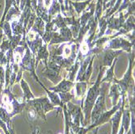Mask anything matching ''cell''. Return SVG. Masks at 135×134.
Wrapping results in <instances>:
<instances>
[{
	"label": "cell",
	"mask_w": 135,
	"mask_h": 134,
	"mask_svg": "<svg viewBox=\"0 0 135 134\" xmlns=\"http://www.w3.org/2000/svg\"><path fill=\"white\" fill-rule=\"evenodd\" d=\"M105 70V67L100 66V71L98 74V77L95 83L89 88L86 99L84 100V104L83 105L82 108L83 109V114H84V119L83 127H86L88 125V122L90 121L91 118V112L92 110V107L94 106L95 102L96 101L98 96L100 92V85H101V79L104 75V71Z\"/></svg>",
	"instance_id": "6da1fadb"
},
{
	"label": "cell",
	"mask_w": 135,
	"mask_h": 134,
	"mask_svg": "<svg viewBox=\"0 0 135 134\" xmlns=\"http://www.w3.org/2000/svg\"><path fill=\"white\" fill-rule=\"evenodd\" d=\"M0 105L10 113L11 117H13L16 114L22 112L26 107V103H20L11 93V87H8L2 91L0 96Z\"/></svg>",
	"instance_id": "7a4b0ae2"
},
{
	"label": "cell",
	"mask_w": 135,
	"mask_h": 134,
	"mask_svg": "<svg viewBox=\"0 0 135 134\" xmlns=\"http://www.w3.org/2000/svg\"><path fill=\"white\" fill-rule=\"evenodd\" d=\"M26 106H30L32 107L34 110L36 111V114L38 116H40L41 119H43L45 121H46V116L45 114L49 112L52 110H57L58 112L62 111V107H57L54 106L50 100H49L47 96L45 97H41V98L36 99L34 98L33 100H31L26 103Z\"/></svg>",
	"instance_id": "3957f363"
},
{
	"label": "cell",
	"mask_w": 135,
	"mask_h": 134,
	"mask_svg": "<svg viewBox=\"0 0 135 134\" xmlns=\"http://www.w3.org/2000/svg\"><path fill=\"white\" fill-rule=\"evenodd\" d=\"M134 66V54L131 53L129 57V68L125 74L122 79L118 80L115 77L112 82L117 83L121 92V95H126V92L129 89H134V80L133 78V69Z\"/></svg>",
	"instance_id": "277c9868"
},
{
	"label": "cell",
	"mask_w": 135,
	"mask_h": 134,
	"mask_svg": "<svg viewBox=\"0 0 135 134\" xmlns=\"http://www.w3.org/2000/svg\"><path fill=\"white\" fill-rule=\"evenodd\" d=\"M102 87H100V92L98 96L96 101L94 103L92 107V110L91 112V124L99 118V116L104 112L107 111V108L105 106V95L108 90V87L110 85V82H103L101 83Z\"/></svg>",
	"instance_id": "5b68a950"
},
{
	"label": "cell",
	"mask_w": 135,
	"mask_h": 134,
	"mask_svg": "<svg viewBox=\"0 0 135 134\" xmlns=\"http://www.w3.org/2000/svg\"><path fill=\"white\" fill-rule=\"evenodd\" d=\"M61 70H62V67L52 62V61L49 60L47 66L42 71V73L43 75L45 76L48 79H50L53 83L57 84L62 80V77L60 75Z\"/></svg>",
	"instance_id": "8992f818"
},
{
	"label": "cell",
	"mask_w": 135,
	"mask_h": 134,
	"mask_svg": "<svg viewBox=\"0 0 135 134\" xmlns=\"http://www.w3.org/2000/svg\"><path fill=\"white\" fill-rule=\"evenodd\" d=\"M121 103H122V100H119V101L117 102V103L115 105V106H113V108L111 109V110H109V111H106L104 112H103L100 116L99 118H98L94 123H92L88 128V131L94 128H96V127H99L100 125L108 122V121L111 119V117L113 116V115L118 110V109L121 106Z\"/></svg>",
	"instance_id": "52a82bcc"
},
{
	"label": "cell",
	"mask_w": 135,
	"mask_h": 134,
	"mask_svg": "<svg viewBox=\"0 0 135 134\" xmlns=\"http://www.w3.org/2000/svg\"><path fill=\"white\" fill-rule=\"evenodd\" d=\"M133 42H129L122 38H117L112 41L106 46V49H118V48H122V50H125L128 53H130L131 48L133 46Z\"/></svg>",
	"instance_id": "ba28073f"
},
{
	"label": "cell",
	"mask_w": 135,
	"mask_h": 134,
	"mask_svg": "<svg viewBox=\"0 0 135 134\" xmlns=\"http://www.w3.org/2000/svg\"><path fill=\"white\" fill-rule=\"evenodd\" d=\"M74 86H75V82H74L69 79H62L57 84V86L50 87L48 90L55 93H65L69 92Z\"/></svg>",
	"instance_id": "9c48e42d"
},
{
	"label": "cell",
	"mask_w": 135,
	"mask_h": 134,
	"mask_svg": "<svg viewBox=\"0 0 135 134\" xmlns=\"http://www.w3.org/2000/svg\"><path fill=\"white\" fill-rule=\"evenodd\" d=\"M36 58L35 60V67L36 68L38 66V63L41 60L44 61V63H45V66H47L48 63V61H49V57H50V53H49L48 49H47V47H46V44H41L39 48L37 51L36 53Z\"/></svg>",
	"instance_id": "30bf717a"
},
{
	"label": "cell",
	"mask_w": 135,
	"mask_h": 134,
	"mask_svg": "<svg viewBox=\"0 0 135 134\" xmlns=\"http://www.w3.org/2000/svg\"><path fill=\"white\" fill-rule=\"evenodd\" d=\"M122 53V50H113V49H106L104 52V59H103V64L102 66L107 67V66H111L113 64L114 59L120 55Z\"/></svg>",
	"instance_id": "8fae6325"
},
{
	"label": "cell",
	"mask_w": 135,
	"mask_h": 134,
	"mask_svg": "<svg viewBox=\"0 0 135 134\" xmlns=\"http://www.w3.org/2000/svg\"><path fill=\"white\" fill-rule=\"evenodd\" d=\"M20 87H21V89L23 91V100L22 102L23 103H27L28 101L31 100H33L35 98L34 95L32 93L29 87L28 83L26 82V81L24 80L23 78H21L20 79Z\"/></svg>",
	"instance_id": "7c38bea8"
},
{
	"label": "cell",
	"mask_w": 135,
	"mask_h": 134,
	"mask_svg": "<svg viewBox=\"0 0 135 134\" xmlns=\"http://www.w3.org/2000/svg\"><path fill=\"white\" fill-rule=\"evenodd\" d=\"M108 96L111 98L112 100V105L115 106L117 102L119 101L120 97H121V92L119 88V86L117 83H114L110 87V91H109V95Z\"/></svg>",
	"instance_id": "4fadbf2b"
},
{
	"label": "cell",
	"mask_w": 135,
	"mask_h": 134,
	"mask_svg": "<svg viewBox=\"0 0 135 134\" xmlns=\"http://www.w3.org/2000/svg\"><path fill=\"white\" fill-rule=\"evenodd\" d=\"M75 91L76 93V98H82L84 96L88 90V82H77L75 83Z\"/></svg>",
	"instance_id": "5bb4252c"
},
{
	"label": "cell",
	"mask_w": 135,
	"mask_h": 134,
	"mask_svg": "<svg viewBox=\"0 0 135 134\" xmlns=\"http://www.w3.org/2000/svg\"><path fill=\"white\" fill-rule=\"evenodd\" d=\"M121 120L122 124L121 125L124 128L125 132H128L130 127V120H131V116H130V110L129 109H123L122 112V116H121Z\"/></svg>",
	"instance_id": "9a60e30c"
},
{
	"label": "cell",
	"mask_w": 135,
	"mask_h": 134,
	"mask_svg": "<svg viewBox=\"0 0 135 134\" xmlns=\"http://www.w3.org/2000/svg\"><path fill=\"white\" fill-rule=\"evenodd\" d=\"M117 63V59H114V62L111 65V66H109V68L107 70L105 76L101 79V83L103 82H110L111 83L114 78V67Z\"/></svg>",
	"instance_id": "2e32d148"
},
{
	"label": "cell",
	"mask_w": 135,
	"mask_h": 134,
	"mask_svg": "<svg viewBox=\"0 0 135 134\" xmlns=\"http://www.w3.org/2000/svg\"><path fill=\"white\" fill-rule=\"evenodd\" d=\"M94 58H95V55H93L91 57V59L90 61V62L86 69L84 74L83 75V77L81 78L80 81L79 82H88L90 78H91V73H92V64H93V61H94Z\"/></svg>",
	"instance_id": "e0dca14e"
},
{
	"label": "cell",
	"mask_w": 135,
	"mask_h": 134,
	"mask_svg": "<svg viewBox=\"0 0 135 134\" xmlns=\"http://www.w3.org/2000/svg\"><path fill=\"white\" fill-rule=\"evenodd\" d=\"M12 6H14L17 9H20L16 4V0H5V9H4V12H3V16L1 20H0V24H3V23L5 21L7 12L11 9V7H12Z\"/></svg>",
	"instance_id": "ac0fdd59"
},
{
	"label": "cell",
	"mask_w": 135,
	"mask_h": 134,
	"mask_svg": "<svg viewBox=\"0 0 135 134\" xmlns=\"http://www.w3.org/2000/svg\"><path fill=\"white\" fill-rule=\"evenodd\" d=\"M45 92L47 93V97L49 98V100H50V102L54 105V106H61V100H60V97L58 95V94L55 93V92H53V91H49L47 88L45 90Z\"/></svg>",
	"instance_id": "d6986e66"
},
{
	"label": "cell",
	"mask_w": 135,
	"mask_h": 134,
	"mask_svg": "<svg viewBox=\"0 0 135 134\" xmlns=\"http://www.w3.org/2000/svg\"><path fill=\"white\" fill-rule=\"evenodd\" d=\"M11 118V116L10 113L6 110L4 107H0V119H1L3 121H4V122L6 123L7 128L12 126Z\"/></svg>",
	"instance_id": "ffe728a7"
},
{
	"label": "cell",
	"mask_w": 135,
	"mask_h": 134,
	"mask_svg": "<svg viewBox=\"0 0 135 134\" xmlns=\"http://www.w3.org/2000/svg\"><path fill=\"white\" fill-rule=\"evenodd\" d=\"M58 95L60 97V100H61V107H62V105L66 104L68 102H70L71 100H73L75 98V94H72L69 92H65V93H58Z\"/></svg>",
	"instance_id": "44dd1931"
},
{
	"label": "cell",
	"mask_w": 135,
	"mask_h": 134,
	"mask_svg": "<svg viewBox=\"0 0 135 134\" xmlns=\"http://www.w3.org/2000/svg\"><path fill=\"white\" fill-rule=\"evenodd\" d=\"M90 2H91V0H88V1H86L83 3H72V4L75 6V11H77V13L80 14L82 11L84 10V8L89 4Z\"/></svg>",
	"instance_id": "7402d4cb"
},
{
	"label": "cell",
	"mask_w": 135,
	"mask_h": 134,
	"mask_svg": "<svg viewBox=\"0 0 135 134\" xmlns=\"http://www.w3.org/2000/svg\"><path fill=\"white\" fill-rule=\"evenodd\" d=\"M3 28H2V25H0V44H1L3 40Z\"/></svg>",
	"instance_id": "603a6c76"
},
{
	"label": "cell",
	"mask_w": 135,
	"mask_h": 134,
	"mask_svg": "<svg viewBox=\"0 0 135 134\" xmlns=\"http://www.w3.org/2000/svg\"><path fill=\"white\" fill-rule=\"evenodd\" d=\"M37 130H38V128L36 126H35L34 128L32 127V134H36V131Z\"/></svg>",
	"instance_id": "cb8c5ba5"
},
{
	"label": "cell",
	"mask_w": 135,
	"mask_h": 134,
	"mask_svg": "<svg viewBox=\"0 0 135 134\" xmlns=\"http://www.w3.org/2000/svg\"><path fill=\"white\" fill-rule=\"evenodd\" d=\"M125 133V131H124V128H123V126H120V131L119 132H117V134H124Z\"/></svg>",
	"instance_id": "d4e9b609"
},
{
	"label": "cell",
	"mask_w": 135,
	"mask_h": 134,
	"mask_svg": "<svg viewBox=\"0 0 135 134\" xmlns=\"http://www.w3.org/2000/svg\"><path fill=\"white\" fill-rule=\"evenodd\" d=\"M4 82H0V96H1V94H2V91H3V86Z\"/></svg>",
	"instance_id": "484cf974"
},
{
	"label": "cell",
	"mask_w": 135,
	"mask_h": 134,
	"mask_svg": "<svg viewBox=\"0 0 135 134\" xmlns=\"http://www.w3.org/2000/svg\"><path fill=\"white\" fill-rule=\"evenodd\" d=\"M124 134H133V132H132V130H131V128H130V129H129V130H128V132H125Z\"/></svg>",
	"instance_id": "4316f807"
},
{
	"label": "cell",
	"mask_w": 135,
	"mask_h": 134,
	"mask_svg": "<svg viewBox=\"0 0 135 134\" xmlns=\"http://www.w3.org/2000/svg\"><path fill=\"white\" fill-rule=\"evenodd\" d=\"M98 130H99V127H96V128H95V130L94 131V134H97Z\"/></svg>",
	"instance_id": "83f0119b"
},
{
	"label": "cell",
	"mask_w": 135,
	"mask_h": 134,
	"mask_svg": "<svg viewBox=\"0 0 135 134\" xmlns=\"http://www.w3.org/2000/svg\"><path fill=\"white\" fill-rule=\"evenodd\" d=\"M39 133H40V134H41V133L40 132H39ZM47 134H53V132H52V131H48Z\"/></svg>",
	"instance_id": "f1b7e54d"
},
{
	"label": "cell",
	"mask_w": 135,
	"mask_h": 134,
	"mask_svg": "<svg viewBox=\"0 0 135 134\" xmlns=\"http://www.w3.org/2000/svg\"><path fill=\"white\" fill-rule=\"evenodd\" d=\"M0 134H1V128H0Z\"/></svg>",
	"instance_id": "f546056e"
},
{
	"label": "cell",
	"mask_w": 135,
	"mask_h": 134,
	"mask_svg": "<svg viewBox=\"0 0 135 134\" xmlns=\"http://www.w3.org/2000/svg\"><path fill=\"white\" fill-rule=\"evenodd\" d=\"M1 6H2V5H1V3H0V8H1Z\"/></svg>",
	"instance_id": "4dcf8cb0"
}]
</instances>
